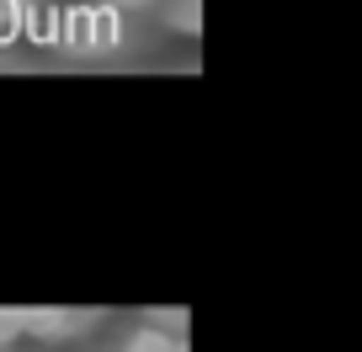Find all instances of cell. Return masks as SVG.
Returning <instances> with one entry per match:
<instances>
[{
  "label": "cell",
  "instance_id": "cell-1",
  "mask_svg": "<svg viewBox=\"0 0 362 352\" xmlns=\"http://www.w3.org/2000/svg\"><path fill=\"white\" fill-rule=\"evenodd\" d=\"M96 326V315H64V310H43V315H22V336L43 341V347H64L69 336Z\"/></svg>",
  "mask_w": 362,
  "mask_h": 352
},
{
  "label": "cell",
  "instance_id": "cell-3",
  "mask_svg": "<svg viewBox=\"0 0 362 352\" xmlns=\"http://www.w3.org/2000/svg\"><path fill=\"white\" fill-rule=\"evenodd\" d=\"M27 11V0H0V22H6V16H11V22H16V16H22Z\"/></svg>",
  "mask_w": 362,
  "mask_h": 352
},
{
  "label": "cell",
  "instance_id": "cell-2",
  "mask_svg": "<svg viewBox=\"0 0 362 352\" xmlns=\"http://www.w3.org/2000/svg\"><path fill=\"white\" fill-rule=\"evenodd\" d=\"M117 352H181V341H170L165 331L149 320V326H139V331H134V336H128Z\"/></svg>",
  "mask_w": 362,
  "mask_h": 352
},
{
  "label": "cell",
  "instance_id": "cell-4",
  "mask_svg": "<svg viewBox=\"0 0 362 352\" xmlns=\"http://www.w3.org/2000/svg\"><path fill=\"white\" fill-rule=\"evenodd\" d=\"M27 352H64V347H43V341H37V347H27Z\"/></svg>",
  "mask_w": 362,
  "mask_h": 352
}]
</instances>
